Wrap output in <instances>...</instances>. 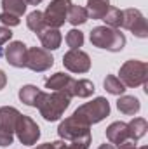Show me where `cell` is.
Here are the masks:
<instances>
[{
    "label": "cell",
    "instance_id": "obj_1",
    "mask_svg": "<svg viewBox=\"0 0 148 149\" xmlns=\"http://www.w3.org/2000/svg\"><path fill=\"white\" fill-rule=\"evenodd\" d=\"M70 102H72L70 94L54 90V92H44L42 94L37 108L40 111V116L45 121H58L63 116L65 109L70 106Z\"/></svg>",
    "mask_w": 148,
    "mask_h": 149
},
{
    "label": "cell",
    "instance_id": "obj_2",
    "mask_svg": "<svg viewBox=\"0 0 148 149\" xmlns=\"http://www.w3.org/2000/svg\"><path fill=\"white\" fill-rule=\"evenodd\" d=\"M91 43L98 49H105L110 52H120L125 47V35L120 30L110 26H96L91 31Z\"/></svg>",
    "mask_w": 148,
    "mask_h": 149
},
{
    "label": "cell",
    "instance_id": "obj_3",
    "mask_svg": "<svg viewBox=\"0 0 148 149\" xmlns=\"http://www.w3.org/2000/svg\"><path fill=\"white\" fill-rule=\"evenodd\" d=\"M58 135L63 141L68 142H82L85 146H91V127L85 125L84 121L77 120L75 116L65 118L59 127H58Z\"/></svg>",
    "mask_w": 148,
    "mask_h": 149
},
{
    "label": "cell",
    "instance_id": "obj_4",
    "mask_svg": "<svg viewBox=\"0 0 148 149\" xmlns=\"http://www.w3.org/2000/svg\"><path fill=\"white\" fill-rule=\"evenodd\" d=\"M108 114H110V102L105 97H96L91 102H85L78 109H75L72 116H75L77 120H80V121H84L85 125L91 127L94 123L103 121Z\"/></svg>",
    "mask_w": 148,
    "mask_h": 149
},
{
    "label": "cell",
    "instance_id": "obj_5",
    "mask_svg": "<svg viewBox=\"0 0 148 149\" xmlns=\"http://www.w3.org/2000/svg\"><path fill=\"white\" fill-rule=\"evenodd\" d=\"M118 80L129 87V88H136L140 85H147L148 80V64L145 61H138V59H129L120 66L118 71Z\"/></svg>",
    "mask_w": 148,
    "mask_h": 149
},
{
    "label": "cell",
    "instance_id": "obj_6",
    "mask_svg": "<svg viewBox=\"0 0 148 149\" xmlns=\"http://www.w3.org/2000/svg\"><path fill=\"white\" fill-rule=\"evenodd\" d=\"M14 134L18 135V139H19L21 144H25V146H33V144H37V141L40 139V127H38L30 116L21 114V116L18 118Z\"/></svg>",
    "mask_w": 148,
    "mask_h": 149
},
{
    "label": "cell",
    "instance_id": "obj_7",
    "mask_svg": "<svg viewBox=\"0 0 148 149\" xmlns=\"http://www.w3.org/2000/svg\"><path fill=\"white\" fill-rule=\"evenodd\" d=\"M70 5H72V0H52L44 12L45 24L49 28H61L66 21Z\"/></svg>",
    "mask_w": 148,
    "mask_h": 149
},
{
    "label": "cell",
    "instance_id": "obj_8",
    "mask_svg": "<svg viewBox=\"0 0 148 149\" xmlns=\"http://www.w3.org/2000/svg\"><path fill=\"white\" fill-rule=\"evenodd\" d=\"M122 28L129 30L134 37L138 38H147L148 37V24L145 16L138 9H125L124 10V21Z\"/></svg>",
    "mask_w": 148,
    "mask_h": 149
},
{
    "label": "cell",
    "instance_id": "obj_9",
    "mask_svg": "<svg viewBox=\"0 0 148 149\" xmlns=\"http://www.w3.org/2000/svg\"><path fill=\"white\" fill-rule=\"evenodd\" d=\"M54 64V57L51 56L49 50L42 49V47H32L28 49L26 54V68H30L35 73H42L47 71L49 68H52Z\"/></svg>",
    "mask_w": 148,
    "mask_h": 149
},
{
    "label": "cell",
    "instance_id": "obj_10",
    "mask_svg": "<svg viewBox=\"0 0 148 149\" xmlns=\"http://www.w3.org/2000/svg\"><path fill=\"white\" fill-rule=\"evenodd\" d=\"M63 66L72 73H87L91 70V57L87 52H84L80 49L68 50L63 56Z\"/></svg>",
    "mask_w": 148,
    "mask_h": 149
},
{
    "label": "cell",
    "instance_id": "obj_11",
    "mask_svg": "<svg viewBox=\"0 0 148 149\" xmlns=\"http://www.w3.org/2000/svg\"><path fill=\"white\" fill-rule=\"evenodd\" d=\"M26 54H28V47L23 42H18V40L11 42L9 47L4 52L7 63L14 68H26Z\"/></svg>",
    "mask_w": 148,
    "mask_h": 149
},
{
    "label": "cell",
    "instance_id": "obj_12",
    "mask_svg": "<svg viewBox=\"0 0 148 149\" xmlns=\"http://www.w3.org/2000/svg\"><path fill=\"white\" fill-rule=\"evenodd\" d=\"M73 83L75 80L70 76V74L66 73H54L51 78H47L45 80V88H49V90H59V92H66V94H70L72 97H73Z\"/></svg>",
    "mask_w": 148,
    "mask_h": 149
},
{
    "label": "cell",
    "instance_id": "obj_13",
    "mask_svg": "<svg viewBox=\"0 0 148 149\" xmlns=\"http://www.w3.org/2000/svg\"><path fill=\"white\" fill-rule=\"evenodd\" d=\"M19 116H21V113L18 111L16 108H12V106H2L0 108V132L14 135L16 123H18Z\"/></svg>",
    "mask_w": 148,
    "mask_h": 149
},
{
    "label": "cell",
    "instance_id": "obj_14",
    "mask_svg": "<svg viewBox=\"0 0 148 149\" xmlns=\"http://www.w3.org/2000/svg\"><path fill=\"white\" fill-rule=\"evenodd\" d=\"M38 38H40L42 49H45V50H49V52L59 49L61 40H63L59 28H49V26H45V28L38 33Z\"/></svg>",
    "mask_w": 148,
    "mask_h": 149
},
{
    "label": "cell",
    "instance_id": "obj_15",
    "mask_svg": "<svg viewBox=\"0 0 148 149\" xmlns=\"http://www.w3.org/2000/svg\"><path fill=\"white\" fill-rule=\"evenodd\" d=\"M106 139L110 141L111 144H120L125 139H131L129 137L127 123H124V121H113L110 127L106 128Z\"/></svg>",
    "mask_w": 148,
    "mask_h": 149
},
{
    "label": "cell",
    "instance_id": "obj_16",
    "mask_svg": "<svg viewBox=\"0 0 148 149\" xmlns=\"http://www.w3.org/2000/svg\"><path fill=\"white\" fill-rule=\"evenodd\" d=\"M42 90L37 88L35 85H25L19 88V99L23 104L30 106V108H37L38 102H40V97H42Z\"/></svg>",
    "mask_w": 148,
    "mask_h": 149
},
{
    "label": "cell",
    "instance_id": "obj_17",
    "mask_svg": "<svg viewBox=\"0 0 148 149\" xmlns=\"http://www.w3.org/2000/svg\"><path fill=\"white\" fill-rule=\"evenodd\" d=\"M117 108H118V111L124 113V114L134 116L136 113H140V109H141V102L134 95H120L118 101H117Z\"/></svg>",
    "mask_w": 148,
    "mask_h": 149
},
{
    "label": "cell",
    "instance_id": "obj_18",
    "mask_svg": "<svg viewBox=\"0 0 148 149\" xmlns=\"http://www.w3.org/2000/svg\"><path fill=\"white\" fill-rule=\"evenodd\" d=\"M87 14L92 19H103L106 10L110 9V0H87Z\"/></svg>",
    "mask_w": 148,
    "mask_h": 149
},
{
    "label": "cell",
    "instance_id": "obj_19",
    "mask_svg": "<svg viewBox=\"0 0 148 149\" xmlns=\"http://www.w3.org/2000/svg\"><path fill=\"white\" fill-rule=\"evenodd\" d=\"M87 19H89V14H87V9H85V7H82V5H73V3L70 5L68 16H66V21H68L70 24L78 26V24L87 23Z\"/></svg>",
    "mask_w": 148,
    "mask_h": 149
},
{
    "label": "cell",
    "instance_id": "obj_20",
    "mask_svg": "<svg viewBox=\"0 0 148 149\" xmlns=\"http://www.w3.org/2000/svg\"><path fill=\"white\" fill-rule=\"evenodd\" d=\"M127 128H129V137L132 141H138L141 139L148 130V123L145 118H132L129 123H127Z\"/></svg>",
    "mask_w": 148,
    "mask_h": 149
},
{
    "label": "cell",
    "instance_id": "obj_21",
    "mask_svg": "<svg viewBox=\"0 0 148 149\" xmlns=\"http://www.w3.org/2000/svg\"><path fill=\"white\" fill-rule=\"evenodd\" d=\"M94 83L87 78H82V80H75L73 83V95L75 97H80V99H85V97H91L94 94Z\"/></svg>",
    "mask_w": 148,
    "mask_h": 149
},
{
    "label": "cell",
    "instance_id": "obj_22",
    "mask_svg": "<svg viewBox=\"0 0 148 149\" xmlns=\"http://www.w3.org/2000/svg\"><path fill=\"white\" fill-rule=\"evenodd\" d=\"M106 23V26L110 28H115V30H120L122 28V21H124V10L117 9V7H110L106 10V14L103 16V19Z\"/></svg>",
    "mask_w": 148,
    "mask_h": 149
},
{
    "label": "cell",
    "instance_id": "obj_23",
    "mask_svg": "<svg viewBox=\"0 0 148 149\" xmlns=\"http://www.w3.org/2000/svg\"><path fill=\"white\" fill-rule=\"evenodd\" d=\"M26 7H28V2H26V0H2V9H4V12L14 14V16H18V17H21V16L26 12Z\"/></svg>",
    "mask_w": 148,
    "mask_h": 149
},
{
    "label": "cell",
    "instance_id": "obj_24",
    "mask_svg": "<svg viewBox=\"0 0 148 149\" xmlns=\"http://www.w3.org/2000/svg\"><path fill=\"white\" fill-rule=\"evenodd\" d=\"M103 87H105V90L108 94H111V95H124V92H125V85L115 74H106V78L103 81Z\"/></svg>",
    "mask_w": 148,
    "mask_h": 149
},
{
    "label": "cell",
    "instance_id": "obj_25",
    "mask_svg": "<svg viewBox=\"0 0 148 149\" xmlns=\"http://www.w3.org/2000/svg\"><path fill=\"white\" fill-rule=\"evenodd\" d=\"M26 24H28V28L33 31V33H40L47 24H45V19H44V12H40V10H33V12H30L28 14V17H26Z\"/></svg>",
    "mask_w": 148,
    "mask_h": 149
},
{
    "label": "cell",
    "instance_id": "obj_26",
    "mask_svg": "<svg viewBox=\"0 0 148 149\" xmlns=\"http://www.w3.org/2000/svg\"><path fill=\"white\" fill-rule=\"evenodd\" d=\"M66 45L70 47V50H77L84 45V33L80 30H70L66 33Z\"/></svg>",
    "mask_w": 148,
    "mask_h": 149
},
{
    "label": "cell",
    "instance_id": "obj_27",
    "mask_svg": "<svg viewBox=\"0 0 148 149\" xmlns=\"http://www.w3.org/2000/svg\"><path fill=\"white\" fill-rule=\"evenodd\" d=\"M0 23H2L4 26H7V28H12V26H18V24L21 23V19H19L18 16H14V14L2 12V14H0Z\"/></svg>",
    "mask_w": 148,
    "mask_h": 149
},
{
    "label": "cell",
    "instance_id": "obj_28",
    "mask_svg": "<svg viewBox=\"0 0 148 149\" xmlns=\"http://www.w3.org/2000/svg\"><path fill=\"white\" fill-rule=\"evenodd\" d=\"M12 38V31L7 26H0V56H4V45Z\"/></svg>",
    "mask_w": 148,
    "mask_h": 149
},
{
    "label": "cell",
    "instance_id": "obj_29",
    "mask_svg": "<svg viewBox=\"0 0 148 149\" xmlns=\"http://www.w3.org/2000/svg\"><path fill=\"white\" fill-rule=\"evenodd\" d=\"M66 142L61 139V141H56V142H47V144H40V149H66Z\"/></svg>",
    "mask_w": 148,
    "mask_h": 149
},
{
    "label": "cell",
    "instance_id": "obj_30",
    "mask_svg": "<svg viewBox=\"0 0 148 149\" xmlns=\"http://www.w3.org/2000/svg\"><path fill=\"white\" fill-rule=\"evenodd\" d=\"M12 141H14V135L0 132V148H7V146H11V144H12Z\"/></svg>",
    "mask_w": 148,
    "mask_h": 149
},
{
    "label": "cell",
    "instance_id": "obj_31",
    "mask_svg": "<svg viewBox=\"0 0 148 149\" xmlns=\"http://www.w3.org/2000/svg\"><path fill=\"white\" fill-rule=\"evenodd\" d=\"M117 148L118 149H138V146H136V141H132V139H125L124 142L117 144Z\"/></svg>",
    "mask_w": 148,
    "mask_h": 149
},
{
    "label": "cell",
    "instance_id": "obj_32",
    "mask_svg": "<svg viewBox=\"0 0 148 149\" xmlns=\"http://www.w3.org/2000/svg\"><path fill=\"white\" fill-rule=\"evenodd\" d=\"M66 149H89V146H85L82 142H72V144L66 146Z\"/></svg>",
    "mask_w": 148,
    "mask_h": 149
},
{
    "label": "cell",
    "instance_id": "obj_33",
    "mask_svg": "<svg viewBox=\"0 0 148 149\" xmlns=\"http://www.w3.org/2000/svg\"><path fill=\"white\" fill-rule=\"evenodd\" d=\"M7 85V74L4 73V70H0V90Z\"/></svg>",
    "mask_w": 148,
    "mask_h": 149
},
{
    "label": "cell",
    "instance_id": "obj_34",
    "mask_svg": "<svg viewBox=\"0 0 148 149\" xmlns=\"http://www.w3.org/2000/svg\"><path fill=\"white\" fill-rule=\"evenodd\" d=\"M98 149H115V146H111V144H101Z\"/></svg>",
    "mask_w": 148,
    "mask_h": 149
},
{
    "label": "cell",
    "instance_id": "obj_35",
    "mask_svg": "<svg viewBox=\"0 0 148 149\" xmlns=\"http://www.w3.org/2000/svg\"><path fill=\"white\" fill-rule=\"evenodd\" d=\"M26 2H28L30 5H38V3H40V2H44V0H26Z\"/></svg>",
    "mask_w": 148,
    "mask_h": 149
},
{
    "label": "cell",
    "instance_id": "obj_36",
    "mask_svg": "<svg viewBox=\"0 0 148 149\" xmlns=\"http://www.w3.org/2000/svg\"><path fill=\"white\" fill-rule=\"evenodd\" d=\"M140 149H148V148H147V146H143V148H140Z\"/></svg>",
    "mask_w": 148,
    "mask_h": 149
},
{
    "label": "cell",
    "instance_id": "obj_37",
    "mask_svg": "<svg viewBox=\"0 0 148 149\" xmlns=\"http://www.w3.org/2000/svg\"><path fill=\"white\" fill-rule=\"evenodd\" d=\"M33 149H40V148H38V146H37V148H33Z\"/></svg>",
    "mask_w": 148,
    "mask_h": 149
}]
</instances>
